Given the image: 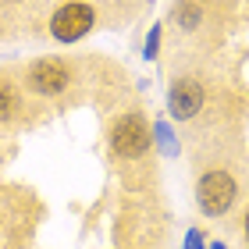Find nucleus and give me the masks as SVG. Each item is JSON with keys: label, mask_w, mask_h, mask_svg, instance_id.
<instances>
[{"label": "nucleus", "mask_w": 249, "mask_h": 249, "mask_svg": "<svg viewBox=\"0 0 249 249\" xmlns=\"http://www.w3.org/2000/svg\"><path fill=\"white\" fill-rule=\"evenodd\" d=\"M15 110H18V93H15V86H7L0 78V118H11Z\"/></svg>", "instance_id": "obj_6"}, {"label": "nucleus", "mask_w": 249, "mask_h": 249, "mask_svg": "<svg viewBox=\"0 0 249 249\" xmlns=\"http://www.w3.org/2000/svg\"><path fill=\"white\" fill-rule=\"evenodd\" d=\"M196 199H199V210L207 213V217H221L235 199V182L224 171H210V175L199 178Z\"/></svg>", "instance_id": "obj_1"}, {"label": "nucleus", "mask_w": 249, "mask_h": 249, "mask_svg": "<svg viewBox=\"0 0 249 249\" xmlns=\"http://www.w3.org/2000/svg\"><path fill=\"white\" fill-rule=\"evenodd\" d=\"M89 29H93V7H86V4H64L50 21L53 39H61V43L82 39Z\"/></svg>", "instance_id": "obj_3"}, {"label": "nucleus", "mask_w": 249, "mask_h": 249, "mask_svg": "<svg viewBox=\"0 0 249 249\" xmlns=\"http://www.w3.org/2000/svg\"><path fill=\"white\" fill-rule=\"evenodd\" d=\"M110 142H114L118 157H139V153H146V146H150V124L139 114H128V118H121L114 124Z\"/></svg>", "instance_id": "obj_2"}, {"label": "nucleus", "mask_w": 249, "mask_h": 249, "mask_svg": "<svg viewBox=\"0 0 249 249\" xmlns=\"http://www.w3.org/2000/svg\"><path fill=\"white\" fill-rule=\"evenodd\" d=\"M29 86L36 89V93H43V96H57L61 89L68 86V68H64L61 61L47 57V61H39V64H32Z\"/></svg>", "instance_id": "obj_4"}, {"label": "nucleus", "mask_w": 249, "mask_h": 249, "mask_svg": "<svg viewBox=\"0 0 249 249\" xmlns=\"http://www.w3.org/2000/svg\"><path fill=\"white\" fill-rule=\"evenodd\" d=\"M167 104H171V114L175 118L185 121V118H192L203 107V89L192 82V78H182V82L171 86V100H167Z\"/></svg>", "instance_id": "obj_5"}, {"label": "nucleus", "mask_w": 249, "mask_h": 249, "mask_svg": "<svg viewBox=\"0 0 249 249\" xmlns=\"http://www.w3.org/2000/svg\"><path fill=\"white\" fill-rule=\"evenodd\" d=\"M246 235H249V213H246Z\"/></svg>", "instance_id": "obj_8"}, {"label": "nucleus", "mask_w": 249, "mask_h": 249, "mask_svg": "<svg viewBox=\"0 0 249 249\" xmlns=\"http://www.w3.org/2000/svg\"><path fill=\"white\" fill-rule=\"evenodd\" d=\"M199 21V7H192V4H185V7H178V25H185V29H192Z\"/></svg>", "instance_id": "obj_7"}]
</instances>
